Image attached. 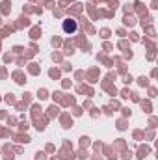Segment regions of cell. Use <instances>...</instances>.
<instances>
[{
    "mask_svg": "<svg viewBox=\"0 0 158 160\" xmlns=\"http://www.w3.org/2000/svg\"><path fill=\"white\" fill-rule=\"evenodd\" d=\"M75 28H77L75 21H67V22L63 24V30H65V32H75Z\"/></svg>",
    "mask_w": 158,
    "mask_h": 160,
    "instance_id": "cell-1",
    "label": "cell"
}]
</instances>
